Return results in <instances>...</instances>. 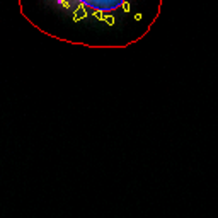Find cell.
Instances as JSON below:
<instances>
[{
  "mask_svg": "<svg viewBox=\"0 0 218 218\" xmlns=\"http://www.w3.org/2000/svg\"><path fill=\"white\" fill-rule=\"evenodd\" d=\"M136 0H54V5L67 10L75 24L82 21H99L114 27L123 16L133 10Z\"/></svg>",
  "mask_w": 218,
  "mask_h": 218,
  "instance_id": "6da1fadb",
  "label": "cell"
}]
</instances>
